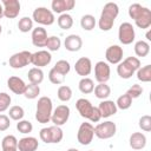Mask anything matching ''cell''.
Wrapping results in <instances>:
<instances>
[{"label":"cell","instance_id":"6da1fadb","mask_svg":"<svg viewBox=\"0 0 151 151\" xmlns=\"http://www.w3.org/2000/svg\"><path fill=\"white\" fill-rule=\"evenodd\" d=\"M119 14V7L116 2H107L104 5L99 21H98V26L101 31H110L113 27L114 20Z\"/></svg>","mask_w":151,"mask_h":151},{"label":"cell","instance_id":"7a4b0ae2","mask_svg":"<svg viewBox=\"0 0 151 151\" xmlns=\"http://www.w3.org/2000/svg\"><path fill=\"white\" fill-rule=\"evenodd\" d=\"M76 107L83 118H86L92 123H98L101 119L98 107L93 106L88 99H85V98L78 99L76 103Z\"/></svg>","mask_w":151,"mask_h":151},{"label":"cell","instance_id":"3957f363","mask_svg":"<svg viewBox=\"0 0 151 151\" xmlns=\"http://www.w3.org/2000/svg\"><path fill=\"white\" fill-rule=\"evenodd\" d=\"M53 112V105L52 99L50 97H40L37 103V110H35V119L40 124H46L51 120V116Z\"/></svg>","mask_w":151,"mask_h":151},{"label":"cell","instance_id":"277c9868","mask_svg":"<svg viewBox=\"0 0 151 151\" xmlns=\"http://www.w3.org/2000/svg\"><path fill=\"white\" fill-rule=\"evenodd\" d=\"M140 67V60L137 57H127L117 66V73L123 79H130Z\"/></svg>","mask_w":151,"mask_h":151},{"label":"cell","instance_id":"5b68a950","mask_svg":"<svg viewBox=\"0 0 151 151\" xmlns=\"http://www.w3.org/2000/svg\"><path fill=\"white\" fill-rule=\"evenodd\" d=\"M39 137L46 144H57V143H60L63 140L64 132L60 129V126L52 125V126H47V127L41 129L39 132Z\"/></svg>","mask_w":151,"mask_h":151},{"label":"cell","instance_id":"8992f818","mask_svg":"<svg viewBox=\"0 0 151 151\" xmlns=\"http://www.w3.org/2000/svg\"><path fill=\"white\" fill-rule=\"evenodd\" d=\"M32 18L37 24H40L44 26H50L55 20L53 12L51 9H47L46 7H37L33 11Z\"/></svg>","mask_w":151,"mask_h":151},{"label":"cell","instance_id":"52a82bcc","mask_svg":"<svg viewBox=\"0 0 151 151\" xmlns=\"http://www.w3.org/2000/svg\"><path fill=\"white\" fill-rule=\"evenodd\" d=\"M8 64L12 68H15V70L22 68V67L32 64V53L29 51H21V52L14 53L9 58Z\"/></svg>","mask_w":151,"mask_h":151},{"label":"cell","instance_id":"ba28073f","mask_svg":"<svg viewBox=\"0 0 151 151\" xmlns=\"http://www.w3.org/2000/svg\"><path fill=\"white\" fill-rule=\"evenodd\" d=\"M116 124L111 120H106L104 123H99L94 127V136H97L99 139H110L116 134Z\"/></svg>","mask_w":151,"mask_h":151},{"label":"cell","instance_id":"9c48e42d","mask_svg":"<svg viewBox=\"0 0 151 151\" xmlns=\"http://www.w3.org/2000/svg\"><path fill=\"white\" fill-rule=\"evenodd\" d=\"M94 137V126L91 123H81L78 132H77V140L81 145H88L93 140Z\"/></svg>","mask_w":151,"mask_h":151},{"label":"cell","instance_id":"30bf717a","mask_svg":"<svg viewBox=\"0 0 151 151\" xmlns=\"http://www.w3.org/2000/svg\"><path fill=\"white\" fill-rule=\"evenodd\" d=\"M70 113H71V110L67 105H65V104L59 105L53 110L52 116H51V122L55 126H61V125L66 124V122L68 120Z\"/></svg>","mask_w":151,"mask_h":151},{"label":"cell","instance_id":"8fae6325","mask_svg":"<svg viewBox=\"0 0 151 151\" xmlns=\"http://www.w3.org/2000/svg\"><path fill=\"white\" fill-rule=\"evenodd\" d=\"M136 38V32L130 22H123L120 24L118 28V39L123 45H130L133 42Z\"/></svg>","mask_w":151,"mask_h":151},{"label":"cell","instance_id":"7c38bea8","mask_svg":"<svg viewBox=\"0 0 151 151\" xmlns=\"http://www.w3.org/2000/svg\"><path fill=\"white\" fill-rule=\"evenodd\" d=\"M111 76V70L107 63L105 61H98L94 65V78L96 80L100 83H106L110 79Z\"/></svg>","mask_w":151,"mask_h":151},{"label":"cell","instance_id":"4fadbf2b","mask_svg":"<svg viewBox=\"0 0 151 151\" xmlns=\"http://www.w3.org/2000/svg\"><path fill=\"white\" fill-rule=\"evenodd\" d=\"M4 7V17L8 19H14L20 13V2L18 0H2Z\"/></svg>","mask_w":151,"mask_h":151},{"label":"cell","instance_id":"5bb4252c","mask_svg":"<svg viewBox=\"0 0 151 151\" xmlns=\"http://www.w3.org/2000/svg\"><path fill=\"white\" fill-rule=\"evenodd\" d=\"M123 47L119 45H111L105 51V58L110 64H119L123 60Z\"/></svg>","mask_w":151,"mask_h":151},{"label":"cell","instance_id":"9a60e30c","mask_svg":"<svg viewBox=\"0 0 151 151\" xmlns=\"http://www.w3.org/2000/svg\"><path fill=\"white\" fill-rule=\"evenodd\" d=\"M51 60H52V55L46 50H41L32 53V64L38 68L47 66L51 63Z\"/></svg>","mask_w":151,"mask_h":151},{"label":"cell","instance_id":"2e32d148","mask_svg":"<svg viewBox=\"0 0 151 151\" xmlns=\"http://www.w3.org/2000/svg\"><path fill=\"white\" fill-rule=\"evenodd\" d=\"M74 70H76V73L78 76H81L83 78H85L86 76H88L92 71V63H91V59L90 58H86V57H81L79 58L76 64H74Z\"/></svg>","mask_w":151,"mask_h":151},{"label":"cell","instance_id":"e0dca14e","mask_svg":"<svg viewBox=\"0 0 151 151\" xmlns=\"http://www.w3.org/2000/svg\"><path fill=\"white\" fill-rule=\"evenodd\" d=\"M32 44L35 47H45L46 41H47V32L44 27H35L32 29Z\"/></svg>","mask_w":151,"mask_h":151},{"label":"cell","instance_id":"ac0fdd59","mask_svg":"<svg viewBox=\"0 0 151 151\" xmlns=\"http://www.w3.org/2000/svg\"><path fill=\"white\" fill-rule=\"evenodd\" d=\"M136 25L142 28V29H146L151 26V11L147 8V7H144L142 8V11L139 12V14L133 19Z\"/></svg>","mask_w":151,"mask_h":151},{"label":"cell","instance_id":"d6986e66","mask_svg":"<svg viewBox=\"0 0 151 151\" xmlns=\"http://www.w3.org/2000/svg\"><path fill=\"white\" fill-rule=\"evenodd\" d=\"M76 6V1L74 0H53L51 4L52 11L54 13H66L67 11L73 9Z\"/></svg>","mask_w":151,"mask_h":151},{"label":"cell","instance_id":"ffe728a7","mask_svg":"<svg viewBox=\"0 0 151 151\" xmlns=\"http://www.w3.org/2000/svg\"><path fill=\"white\" fill-rule=\"evenodd\" d=\"M98 110L100 112V116L101 118H109L113 114L117 113V106H116V103L113 100H101L99 103V106H98Z\"/></svg>","mask_w":151,"mask_h":151},{"label":"cell","instance_id":"44dd1931","mask_svg":"<svg viewBox=\"0 0 151 151\" xmlns=\"http://www.w3.org/2000/svg\"><path fill=\"white\" fill-rule=\"evenodd\" d=\"M39 142L35 137H24L18 140V151H37Z\"/></svg>","mask_w":151,"mask_h":151},{"label":"cell","instance_id":"7402d4cb","mask_svg":"<svg viewBox=\"0 0 151 151\" xmlns=\"http://www.w3.org/2000/svg\"><path fill=\"white\" fill-rule=\"evenodd\" d=\"M64 46L70 52H78L83 46V40L78 34H70L65 38Z\"/></svg>","mask_w":151,"mask_h":151},{"label":"cell","instance_id":"603a6c76","mask_svg":"<svg viewBox=\"0 0 151 151\" xmlns=\"http://www.w3.org/2000/svg\"><path fill=\"white\" fill-rule=\"evenodd\" d=\"M7 86L14 94H24L26 84L21 78L17 76H12L7 79Z\"/></svg>","mask_w":151,"mask_h":151},{"label":"cell","instance_id":"cb8c5ba5","mask_svg":"<svg viewBox=\"0 0 151 151\" xmlns=\"http://www.w3.org/2000/svg\"><path fill=\"white\" fill-rule=\"evenodd\" d=\"M129 144H130V147H132L133 150H142L146 145V137L142 132H133L130 136Z\"/></svg>","mask_w":151,"mask_h":151},{"label":"cell","instance_id":"d4e9b609","mask_svg":"<svg viewBox=\"0 0 151 151\" xmlns=\"http://www.w3.org/2000/svg\"><path fill=\"white\" fill-rule=\"evenodd\" d=\"M27 77H28V80L31 84H34V85H39L42 83L44 80V72L41 68H38V67H32L28 73H27Z\"/></svg>","mask_w":151,"mask_h":151},{"label":"cell","instance_id":"484cf974","mask_svg":"<svg viewBox=\"0 0 151 151\" xmlns=\"http://www.w3.org/2000/svg\"><path fill=\"white\" fill-rule=\"evenodd\" d=\"M94 96L98 98V99H101V100H105L109 98V96L111 94V87L106 84V83H100L98 84L97 86H94Z\"/></svg>","mask_w":151,"mask_h":151},{"label":"cell","instance_id":"4316f807","mask_svg":"<svg viewBox=\"0 0 151 151\" xmlns=\"http://www.w3.org/2000/svg\"><path fill=\"white\" fill-rule=\"evenodd\" d=\"M78 87H79V91L84 94H88V93H92L93 90H94V83L91 78L88 77H85V78H81L79 80V84H78Z\"/></svg>","mask_w":151,"mask_h":151},{"label":"cell","instance_id":"83f0119b","mask_svg":"<svg viewBox=\"0 0 151 151\" xmlns=\"http://www.w3.org/2000/svg\"><path fill=\"white\" fill-rule=\"evenodd\" d=\"M2 150H18V139L13 134H7L1 140Z\"/></svg>","mask_w":151,"mask_h":151},{"label":"cell","instance_id":"f1b7e54d","mask_svg":"<svg viewBox=\"0 0 151 151\" xmlns=\"http://www.w3.org/2000/svg\"><path fill=\"white\" fill-rule=\"evenodd\" d=\"M134 53L137 57H146L150 53V45L149 42L144 41V40H138L134 44Z\"/></svg>","mask_w":151,"mask_h":151},{"label":"cell","instance_id":"f546056e","mask_svg":"<svg viewBox=\"0 0 151 151\" xmlns=\"http://www.w3.org/2000/svg\"><path fill=\"white\" fill-rule=\"evenodd\" d=\"M137 79L142 83H149L151 81V65H145L143 67H139L137 71Z\"/></svg>","mask_w":151,"mask_h":151},{"label":"cell","instance_id":"4dcf8cb0","mask_svg":"<svg viewBox=\"0 0 151 151\" xmlns=\"http://www.w3.org/2000/svg\"><path fill=\"white\" fill-rule=\"evenodd\" d=\"M57 22L61 29H70L73 26V18L68 13H63L59 15Z\"/></svg>","mask_w":151,"mask_h":151},{"label":"cell","instance_id":"1f68e13d","mask_svg":"<svg viewBox=\"0 0 151 151\" xmlns=\"http://www.w3.org/2000/svg\"><path fill=\"white\" fill-rule=\"evenodd\" d=\"M80 26L85 31H92L96 26V18L92 14H85L80 19Z\"/></svg>","mask_w":151,"mask_h":151},{"label":"cell","instance_id":"d6a6232c","mask_svg":"<svg viewBox=\"0 0 151 151\" xmlns=\"http://www.w3.org/2000/svg\"><path fill=\"white\" fill-rule=\"evenodd\" d=\"M40 93V87L39 85H34V84H28L26 85L25 87V91H24V96L25 98L27 99H35Z\"/></svg>","mask_w":151,"mask_h":151},{"label":"cell","instance_id":"836d02e7","mask_svg":"<svg viewBox=\"0 0 151 151\" xmlns=\"http://www.w3.org/2000/svg\"><path fill=\"white\" fill-rule=\"evenodd\" d=\"M18 28L22 33H27L33 29V20L29 17H22L18 22Z\"/></svg>","mask_w":151,"mask_h":151},{"label":"cell","instance_id":"e575fe53","mask_svg":"<svg viewBox=\"0 0 151 151\" xmlns=\"http://www.w3.org/2000/svg\"><path fill=\"white\" fill-rule=\"evenodd\" d=\"M57 96H58L59 100H61V101H64V103H65V101H68V100L72 98V90H71V87L67 86V85H61V86H59V88H58Z\"/></svg>","mask_w":151,"mask_h":151},{"label":"cell","instance_id":"d590c367","mask_svg":"<svg viewBox=\"0 0 151 151\" xmlns=\"http://www.w3.org/2000/svg\"><path fill=\"white\" fill-rule=\"evenodd\" d=\"M131 105H132V99L126 93H124L120 97H118V99L116 101L117 109H120V110H127V109H130Z\"/></svg>","mask_w":151,"mask_h":151},{"label":"cell","instance_id":"8d00e7d4","mask_svg":"<svg viewBox=\"0 0 151 151\" xmlns=\"http://www.w3.org/2000/svg\"><path fill=\"white\" fill-rule=\"evenodd\" d=\"M24 116H25V111H24V109H22L21 106H19V105H14V106L9 107L8 117H9L11 119L19 122V120H21V119L24 118Z\"/></svg>","mask_w":151,"mask_h":151},{"label":"cell","instance_id":"74e56055","mask_svg":"<svg viewBox=\"0 0 151 151\" xmlns=\"http://www.w3.org/2000/svg\"><path fill=\"white\" fill-rule=\"evenodd\" d=\"M60 46H61V40L58 37L52 35V37H48L47 38V41H46L45 47H47L48 51H52V52L58 51L60 48Z\"/></svg>","mask_w":151,"mask_h":151},{"label":"cell","instance_id":"f35d334b","mask_svg":"<svg viewBox=\"0 0 151 151\" xmlns=\"http://www.w3.org/2000/svg\"><path fill=\"white\" fill-rule=\"evenodd\" d=\"M48 79L52 84H55V85H59V84H63L65 81V76H63L61 73H59L57 70H54L53 67L48 72Z\"/></svg>","mask_w":151,"mask_h":151},{"label":"cell","instance_id":"ab89813d","mask_svg":"<svg viewBox=\"0 0 151 151\" xmlns=\"http://www.w3.org/2000/svg\"><path fill=\"white\" fill-rule=\"evenodd\" d=\"M53 68L57 70V71H58L59 73H61L63 76H66V74L70 72V70H71V65H70V63H68L67 60L61 59V60H58V61L55 63V65L53 66Z\"/></svg>","mask_w":151,"mask_h":151},{"label":"cell","instance_id":"60d3db41","mask_svg":"<svg viewBox=\"0 0 151 151\" xmlns=\"http://www.w3.org/2000/svg\"><path fill=\"white\" fill-rule=\"evenodd\" d=\"M17 130H18L20 133L27 134V133L32 132V130H33V125H32L31 122L21 119V120H19V122L17 123Z\"/></svg>","mask_w":151,"mask_h":151},{"label":"cell","instance_id":"b9f144b4","mask_svg":"<svg viewBox=\"0 0 151 151\" xmlns=\"http://www.w3.org/2000/svg\"><path fill=\"white\" fill-rule=\"evenodd\" d=\"M11 101H12V98H11V96L8 93L0 92V113L1 112H5L6 110L9 109Z\"/></svg>","mask_w":151,"mask_h":151},{"label":"cell","instance_id":"7bdbcfd3","mask_svg":"<svg viewBox=\"0 0 151 151\" xmlns=\"http://www.w3.org/2000/svg\"><path fill=\"white\" fill-rule=\"evenodd\" d=\"M139 127L145 131V132H150L151 131V116L149 114H144L139 118Z\"/></svg>","mask_w":151,"mask_h":151},{"label":"cell","instance_id":"ee69618b","mask_svg":"<svg viewBox=\"0 0 151 151\" xmlns=\"http://www.w3.org/2000/svg\"><path fill=\"white\" fill-rule=\"evenodd\" d=\"M142 93H143V87H142L140 85H138V84L132 85V86L126 91V94H129V96L131 97V99H136V98L140 97Z\"/></svg>","mask_w":151,"mask_h":151},{"label":"cell","instance_id":"f6af8a7d","mask_svg":"<svg viewBox=\"0 0 151 151\" xmlns=\"http://www.w3.org/2000/svg\"><path fill=\"white\" fill-rule=\"evenodd\" d=\"M11 126L9 117L6 114H0V131H6Z\"/></svg>","mask_w":151,"mask_h":151},{"label":"cell","instance_id":"bcb514c9","mask_svg":"<svg viewBox=\"0 0 151 151\" xmlns=\"http://www.w3.org/2000/svg\"><path fill=\"white\" fill-rule=\"evenodd\" d=\"M4 17V7H2V4L0 2V19Z\"/></svg>","mask_w":151,"mask_h":151},{"label":"cell","instance_id":"7dc6e473","mask_svg":"<svg viewBox=\"0 0 151 151\" xmlns=\"http://www.w3.org/2000/svg\"><path fill=\"white\" fill-rule=\"evenodd\" d=\"M146 38H147V40H151V34H150V32L146 33Z\"/></svg>","mask_w":151,"mask_h":151},{"label":"cell","instance_id":"c3c4849f","mask_svg":"<svg viewBox=\"0 0 151 151\" xmlns=\"http://www.w3.org/2000/svg\"><path fill=\"white\" fill-rule=\"evenodd\" d=\"M66 151H79V150L76 149V147H71V149H68V150H66Z\"/></svg>","mask_w":151,"mask_h":151},{"label":"cell","instance_id":"681fc988","mask_svg":"<svg viewBox=\"0 0 151 151\" xmlns=\"http://www.w3.org/2000/svg\"><path fill=\"white\" fill-rule=\"evenodd\" d=\"M2 151H18V150H2Z\"/></svg>","mask_w":151,"mask_h":151},{"label":"cell","instance_id":"f907efd6","mask_svg":"<svg viewBox=\"0 0 151 151\" xmlns=\"http://www.w3.org/2000/svg\"><path fill=\"white\" fill-rule=\"evenodd\" d=\"M1 32H2V27H1V25H0V34H1Z\"/></svg>","mask_w":151,"mask_h":151},{"label":"cell","instance_id":"816d5d0a","mask_svg":"<svg viewBox=\"0 0 151 151\" xmlns=\"http://www.w3.org/2000/svg\"><path fill=\"white\" fill-rule=\"evenodd\" d=\"M88 151H94V150H88Z\"/></svg>","mask_w":151,"mask_h":151}]
</instances>
